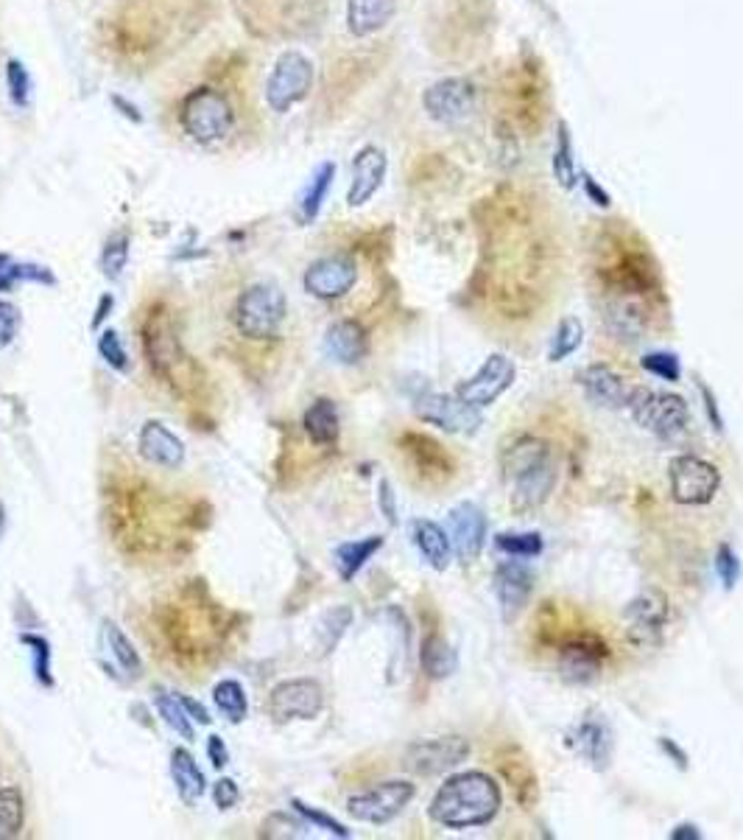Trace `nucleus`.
Masks as SVG:
<instances>
[{
  "label": "nucleus",
  "mask_w": 743,
  "mask_h": 840,
  "mask_svg": "<svg viewBox=\"0 0 743 840\" xmlns=\"http://www.w3.org/2000/svg\"><path fill=\"white\" fill-rule=\"evenodd\" d=\"M388 171V157L381 146L375 143H367L356 152L352 157V180L350 191H347V205L361 208L367 205L369 199L381 191L383 180H386Z\"/></svg>",
  "instance_id": "4be33fe9"
},
{
  "label": "nucleus",
  "mask_w": 743,
  "mask_h": 840,
  "mask_svg": "<svg viewBox=\"0 0 743 840\" xmlns=\"http://www.w3.org/2000/svg\"><path fill=\"white\" fill-rule=\"evenodd\" d=\"M567 743L576 750L578 757L585 759L592 770H607L612 765V732L610 725L598 718H585L576 723L567 734Z\"/></svg>",
  "instance_id": "b1692460"
},
{
  "label": "nucleus",
  "mask_w": 743,
  "mask_h": 840,
  "mask_svg": "<svg viewBox=\"0 0 743 840\" xmlns=\"http://www.w3.org/2000/svg\"><path fill=\"white\" fill-rule=\"evenodd\" d=\"M610 659V648L598 639L596 634L573 636L560 648V659H556V670H560L562 681L573 684V687H587L592 681L601 678L603 664Z\"/></svg>",
  "instance_id": "4468645a"
},
{
  "label": "nucleus",
  "mask_w": 743,
  "mask_h": 840,
  "mask_svg": "<svg viewBox=\"0 0 743 840\" xmlns=\"http://www.w3.org/2000/svg\"><path fill=\"white\" fill-rule=\"evenodd\" d=\"M324 709V689L313 678L283 681L268 695V718L274 723H293V720H313Z\"/></svg>",
  "instance_id": "ddd939ff"
},
{
  "label": "nucleus",
  "mask_w": 743,
  "mask_h": 840,
  "mask_svg": "<svg viewBox=\"0 0 743 840\" xmlns=\"http://www.w3.org/2000/svg\"><path fill=\"white\" fill-rule=\"evenodd\" d=\"M576 381L592 404L603 406V410H626V404H630L632 387L626 384V379L615 367L601 365V362L587 365L585 370H578Z\"/></svg>",
  "instance_id": "5701e85b"
},
{
  "label": "nucleus",
  "mask_w": 743,
  "mask_h": 840,
  "mask_svg": "<svg viewBox=\"0 0 743 840\" xmlns=\"http://www.w3.org/2000/svg\"><path fill=\"white\" fill-rule=\"evenodd\" d=\"M352 623V611L347 605H338V608L327 611L322 616V623H319V648L322 653H331L338 642H341V636L347 634Z\"/></svg>",
  "instance_id": "79ce46f5"
},
{
  "label": "nucleus",
  "mask_w": 743,
  "mask_h": 840,
  "mask_svg": "<svg viewBox=\"0 0 743 840\" xmlns=\"http://www.w3.org/2000/svg\"><path fill=\"white\" fill-rule=\"evenodd\" d=\"M470 757V743L458 734L417 740L406 748V768L417 777H442Z\"/></svg>",
  "instance_id": "f8f14e48"
},
{
  "label": "nucleus",
  "mask_w": 743,
  "mask_h": 840,
  "mask_svg": "<svg viewBox=\"0 0 743 840\" xmlns=\"http://www.w3.org/2000/svg\"><path fill=\"white\" fill-rule=\"evenodd\" d=\"M503 804L501 784L483 770H462L439 784L428 818L445 829H481L498 818Z\"/></svg>",
  "instance_id": "f03ea898"
},
{
  "label": "nucleus",
  "mask_w": 743,
  "mask_h": 840,
  "mask_svg": "<svg viewBox=\"0 0 743 840\" xmlns=\"http://www.w3.org/2000/svg\"><path fill=\"white\" fill-rule=\"evenodd\" d=\"M171 779L173 788H177L179 798H182L188 807L202 802L204 790H207V782H204V773L199 768V762L193 759L191 750L184 748H173L171 750Z\"/></svg>",
  "instance_id": "c756f323"
},
{
  "label": "nucleus",
  "mask_w": 743,
  "mask_h": 840,
  "mask_svg": "<svg viewBox=\"0 0 743 840\" xmlns=\"http://www.w3.org/2000/svg\"><path fill=\"white\" fill-rule=\"evenodd\" d=\"M137 449H141L143 460L159 465V469H179L184 462V443L159 421H148L143 426L141 437H137Z\"/></svg>",
  "instance_id": "a878e982"
},
{
  "label": "nucleus",
  "mask_w": 743,
  "mask_h": 840,
  "mask_svg": "<svg viewBox=\"0 0 743 840\" xmlns=\"http://www.w3.org/2000/svg\"><path fill=\"white\" fill-rule=\"evenodd\" d=\"M668 480H671V499L685 507L710 505L721 488V471L712 462L693 454L673 457L668 465Z\"/></svg>",
  "instance_id": "6e6552de"
},
{
  "label": "nucleus",
  "mask_w": 743,
  "mask_h": 840,
  "mask_svg": "<svg viewBox=\"0 0 743 840\" xmlns=\"http://www.w3.org/2000/svg\"><path fill=\"white\" fill-rule=\"evenodd\" d=\"M582 342H585V326H582V320H578V317H565V320L556 326V334H553L551 340L548 359L551 362L567 359V356H573V353L582 347Z\"/></svg>",
  "instance_id": "58836bf2"
},
{
  "label": "nucleus",
  "mask_w": 743,
  "mask_h": 840,
  "mask_svg": "<svg viewBox=\"0 0 743 840\" xmlns=\"http://www.w3.org/2000/svg\"><path fill=\"white\" fill-rule=\"evenodd\" d=\"M207 757H211L213 768H224V765H229V748L224 745V740L218 737V734L207 737Z\"/></svg>",
  "instance_id": "bf43d9fd"
},
{
  "label": "nucleus",
  "mask_w": 743,
  "mask_h": 840,
  "mask_svg": "<svg viewBox=\"0 0 743 840\" xmlns=\"http://www.w3.org/2000/svg\"><path fill=\"white\" fill-rule=\"evenodd\" d=\"M414 795H417V788L408 779H388V782L375 784L363 793L350 795L347 813L361 824L386 827L414 802Z\"/></svg>",
  "instance_id": "1a4fd4ad"
},
{
  "label": "nucleus",
  "mask_w": 743,
  "mask_h": 840,
  "mask_svg": "<svg viewBox=\"0 0 743 840\" xmlns=\"http://www.w3.org/2000/svg\"><path fill=\"white\" fill-rule=\"evenodd\" d=\"M20 642L32 650L34 678H37L43 687L51 689L53 687V670H51V644H48V639H43V636H37V634H23L20 636Z\"/></svg>",
  "instance_id": "c03bdc74"
},
{
  "label": "nucleus",
  "mask_w": 743,
  "mask_h": 840,
  "mask_svg": "<svg viewBox=\"0 0 743 840\" xmlns=\"http://www.w3.org/2000/svg\"><path fill=\"white\" fill-rule=\"evenodd\" d=\"M313 87V62L299 51H286L268 73L266 104L274 113H288L297 107Z\"/></svg>",
  "instance_id": "9d476101"
},
{
  "label": "nucleus",
  "mask_w": 743,
  "mask_h": 840,
  "mask_svg": "<svg viewBox=\"0 0 743 840\" xmlns=\"http://www.w3.org/2000/svg\"><path fill=\"white\" fill-rule=\"evenodd\" d=\"M179 123L184 135L196 143H218L232 132L236 127V113L232 104L216 87H196L179 104Z\"/></svg>",
  "instance_id": "20e7f679"
},
{
  "label": "nucleus",
  "mask_w": 743,
  "mask_h": 840,
  "mask_svg": "<svg viewBox=\"0 0 743 840\" xmlns=\"http://www.w3.org/2000/svg\"><path fill=\"white\" fill-rule=\"evenodd\" d=\"M302 426H305V435L311 437V443L336 446L338 435H341V417H338L336 401H331V398H316L305 410Z\"/></svg>",
  "instance_id": "c85d7f7f"
},
{
  "label": "nucleus",
  "mask_w": 743,
  "mask_h": 840,
  "mask_svg": "<svg viewBox=\"0 0 743 840\" xmlns=\"http://www.w3.org/2000/svg\"><path fill=\"white\" fill-rule=\"evenodd\" d=\"M397 12V0H347V28L363 39L383 32Z\"/></svg>",
  "instance_id": "cd10ccee"
},
{
  "label": "nucleus",
  "mask_w": 743,
  "mask_h": 840,
  "mask_svg": "<svg viewBox=\"0 0 743 840\" xmlns=\"http://www.w3.org/2000/svg\"><path fill=\"white\" fill-rule=\"evenodd\" d=\"M501 770L503 779L515 790L517 802H520L523 807H531V804L537 802V795H540V788H537V777H534L528 759L523 757L517 748H506L501 754Z\"/></svg>",
  "instance_id": "7c9ffc66"
},
{
  "label": "nucleus",
  "mask_w": 743,
  "mask_h": 840,
  "mask_svg": "<svg viewBox=\"0 0 743 840\" xmlns=\"http://www.w3.org/2000/svg\"><path fill=\"white\" fill-rule=\"evenodd\" d=\"M154 706H157L159 718L168 723V729H173L182 740H193L191 714L184 712V706L179 703L177 695H168L166 689H157V693H154Z\"/></svg>",
  "instance_id": "ea45409f"
},
{
  "label": "nucleus",
  "mask_w": 743,
  "mask_h": 840,
  "mask_svg": "<svg viewBox=\"0 0 743 840\" xmlns=\"http://www.w3.org/2000/svg\"><path fill=\"white\" fill-rule=\"evenodd\" d=\"M411 541L414 546L420 549L422 560H426L431 569L445 571L453 560V544L451 535H447L445 527H439L431 519H417L411 521Z\"/></svg>",
  "instance_id": "bb28decb"
},
{
  "label": "nucleus",
  "mask_w": 743,
  "mask_h": 840,
  "mask_svg": "<svg viewBox=\"0 0 743 840\" xmlns=\"http://www.w3.org/2000/svg\"><path fill=\"white\" fill-rule=\"evenodd\" d=\"M3 524H7V516H3V507H0V535H3Z\"/></svg>",
  "instance_id": "338daca9"
},
{
  "label": "nucleus",
  "mask_w": 743,
  "mask_h": 840,
  "mask_svg": "<svg viewBox=\"0 0 743 840\" xmlns=\"http://www.w3.org/2000/svg\"><path fill=\"white\" fill-rule=\"evenodd\" d=\"M420 664H422V673H426L431 681H445L456 673L458 655L445 636L428 634L426 639H422Z\"/></svg>",
  "instance_id": "2f4dec72"
},
{
  "label": "nucleus",
  "mask_w": 743,
  "mask_h": 840,
  "mask_svg": "<svg viewBox=\"0 0 743 840\" xmlns=\"http://www.w3.org/2000/svg\"><path fill=\"white\" fill-rule=\"evenodd\" d=\"M308 827H311V824H308L305 818L297 821V818H288V813H274L268 815L266 824H263V838H305Z\"/></svg>",
  "instance_id": "09e8293b"
},
{
  "label": "nucleus",
  "mask_w": 743,
  "mask_h": 840,
  "mask_svg": "<svg viewBox=\"0 0 743 840\" xmlns=\"http://www.w3.org/2000/svg\"><path fill=\"white\" fill-rule=\"evenodd\" d=\"M598 289L603 297V320L618 340H643L657 317L662 283L651 252L630 245L626 236H612L598 261Z\"/></svg>",
  "instance_id": "f257e3e1"
},
{
  "label": "nucleus",
  "mask_w": 743,
  "mask_h": 840,
  "mask_svg": "<svg viewBox=\"0 0 743 840\" xmlns=\"http://www.w3.org/2000/svg\"><path fill=\"white\" fill-rule=\"evenodd\" d=\"M383 546V535H369V539L361 541H344V544L336 546L333 552V560H336V569L341 575V580H356L358 571L372 560L375 552H381Z\"/></svg>",
  "instance_id": "473e14b6"
},
{
  "label": "nucleus",
  "mask_w": 743,
  "mask_h": 840,
  "mask_svg": "<svg viewBox=\"0 0 743 840\" xmlns=\"http://www.w3.org/2000/svg\"><path fill=\"white\" fill-rule=\"evenodd\" d=\"M129 236L127 233H112V236L107 238V245H104L101 250V272L104 277H109V281H118V277L123 275V270H127V263H129Z\"/></svg>",
  "instance_id": "37998d69"
},
{
  "label": "nucleus",
  "mask_w": 743,
  "mask_h": 840,
  "mask_svg": "<svg viewBox=\"0 0 743 840\" xmlns=\"http://www.w3.org/2000/svg\"><path fill=\"white\" fill-rule=\"evenodd\" d=\"M112 306H115V297L112 295H104L101 300H98L96 317H93V328H98L104 320H107V315H109V311H112Z\"/></svg>",
  "instance_id": "0e129e2a"
},
{
  "label": "nucleus",
  "mask_w": 743,
  "mask_h": 840,
  "mask_svg": "<svg viewBox=\"0 0 743 840\" xmlns=\"http://www.w3.org/2000/svg\"><path fill=\"white\" fill-rule=\"evenodd\" d=\"M626 410L632 412V417L643 429L651 431L660 440H676L691 426V406H687L685 398L673 395V392L632 387Z\"/></svg>",
  "instance_id": "423d86ee"
},
{
  "label": "nucleus",
  "mask_w": 743,
  "mask_h": 840,
  "mask_svg": "<svg viewBox=\"0 0 743 840\" xmlns=\"http://www.w3.org/2000/svg\"><path fill=\"white\" fill-rule=\"evenodd\" d=\"M660 748L666 750V757L671 759L673 765H680V770H687V754L680 748V745L673 743V740L668 737H660Z\"/></svg>",
  "instance_id": "680f3d73"
},
{
  "label": "nucleus",
  "mask_w": 743,
  "mask_h": 840,
  "mask_svg": "<svg viewBox=\"0 0 743 840\" xmlns=\"http://www.w3.org/2000/svg\"><path fill=\"white\" fill-rule=\"evenodd\" d=\"M400 449L422 480L447 482L456 474V460L451 457V451L422 431H406L400 437Z\"/></svg>",
  "instance_id": "6ab92c4d"
},
{
  "label": "nucleus",
  "mask_w": 743,
  "mask_h": 840,
  "mask_svg": "<svg viewBox=\"0 0 743 840\" xmlns=\"http://www.w3.org/2000/svg\"><path fill=\"white\" fill-rule=\"evenodd\" d=\"M179 703L184 706V712L191 714V720H199L202 725H211V714H207V709H204L202 703H196L193 698H188V695H179Z\"/></svg>",
  "instance_id": "052dcab7"
},
{
  "label": "nucleus",
  "mask_w": 743,
  "mask_h": 840,
  "mask_svg": "<svg viewBox=\"0 0 743 840\" xmlns=\"http://www.w3.org/2000/svg\"><path fill=\"white\" fill-rule=\"evenodd\" d=\"M333 180H336V163H322V166L316 168V174L311 177V182H308L302 199H299V218H302V222H313V218L319 216L324 199L331 193Z\"/></svg>",
  "instance_id": "72a5a7b5"
},
{
  "label": "nucleus",
  "mask_w": 743,
  "mask_h": 840,
  "mask_svg": "<svg viewBox=\"0 0 743 840\" xmlns=\"http://www.w3.org/2000/svg\"><path fill=\"white\" fill-rule=\"evenodd\" d=\"M324 353L338 365H358L367 359L369 353V334L367 328L358 320H336L327 331H324Z\"/></svg>",
  "instance_id": "393cba45"
},
{
  "label": "nucleus",
  "mask_w": 743,
  "mask_h": 840,
  "mask_svg": "<svg viewBox=\"0 0 743 840\" xmlns=\"http://www.w3.org/2000/svg\"><path fill=\"white\" fill-rule=\"evenodd\" d=\"M534 591V571L520 558L503 560L495 569V594L506 623H515Z\"/></svg>",
  "instance_id": "412c9836"
},
{
  "label": "nucleus",
  "mask_w": 743,
  "mask_h": 840,
  "mask_svg": "<svg viewBox=\"0 0 743 840\" xmlns=\"http://www.w3.org/2000/svg\"><path fill=\"white\" fill-rule=\"evenodd\" d=\"M238 798H241V790H238V784L232 782V779H218V782L213 784V802H216L218 809H232L238 804Z\"/></svg>",
  "instance_id": "864d4df0"
},
{
  "label": "nucleus",
  "mask_w": 743,
  "mask_h": 840,
  "mask_svg": "<svg viewBox=\"0 0 743 840\" xmlns=\"http://www.w3.org/2000/svg\"><path fill=\"white\" fill-rule=\"evenodd\" d=\"M291 807H293V813L302 815V818H305V821L311 824L313 829H324V832L333 835V838H344V840L352 838L350 829L344 827L341 821H336V818H333V815L322 813V809L311 807V804H305V802H299V798H293Z\"/></svg>",
  "instance_id": "a18cd8bd"
},
{
  "label": "nucleus",
  "mask_w": 743,
  "mask_h": 840,
  "mask_svg": "<svg viewBox=\"0 0 743 840\" xmlns=\"http://www.w3.org/2000/svg\"><path fill=\"white\" fill-rule=\"evenodd\" d=\"M112 102L118 104V107H123V116H127V118H134V121H141V116H137V109H134V107H127V104H123V98L115 96Z\"/></svg>",
  "instance_id": "69168bd1"
},
{
  "label": "nucleus",
  "mask_w": 743,
  "mask_h": 840,
  "mask_svg": "<svg viewBox=\"0 0 743 840\" xmlns=\"http://www.w3.org/2000/svg\"><path fill=\"white\" fill-rule=\"evenodd\" d=\"M517 379V367L515 362L503 356V353H492L487 356L481 367L472 372L470 379H464L462 384L456 387V395L462 398L464 404L476 406V410H487L508 390V387L515 384Z\"/></svg>",
  "instance_id": "dca6fc26"
},
{
  "label": "nucleus",
  "mask_w": 743,
  "mask_h": 840,
  "mask_svg": "<svg viewBox=\"0 0 743 840\" xmlns=\"http://www.w3.org/2000/svg\"><path fill=\"white\" fill-rule=\"evenodd\" d=\"M104 644H107L109 655L115 659V664L123 670V673L129 675V678H141L143 675V661L141 655H137V650H134V644L129 642L127 634H123L121 628L115 623H104Z\"/></svg>",
  "instance_id": "f704fd0d"
},
{
  "label": "nucleus",
  "mask_w": 743,
  "mask_h": 840,
  "mask_svg": "<svg viewBox=\"0 0 743 840\" xmlns=\"http://www.w3.org/2000/svg\"><path fill=\"white\" fill-rule=\"evenodd\" d=\"M716 571H718V580H721V585H724L727 591L735 589L738 580H741V575H743L741 558H738V552L732 549L730 544L718 546V552H716Z\"/></svg>",
  "instance_id": "8fccbe9b"
},
{
  "label": "nucleus",
  "mask_w": 743,
  "mask_h": 840,
  "mask_svg": "<svg viewBox=\"0 0 743 840\" xmlns=\"http://www.w3.org/2000/svg\"><path fill=\"white\" fill-rule=\"evenodd\" d=\"M447 535L462 564H472L487 541V516L472 501H462L447 513Z\"/></svg>",
  "instance_id": "aec40b11"
},
{
  "label": "nucleus",
  "mask_w": 743,
  "mask_h": 840,
  "mask_svg": "<svg viewBox=\"0 0 743 840\" xmlns=\"http://www.w3.org/2000/svg\"><path fill=\"white\" fill-rule=\"evenodd\" d=\"M478 87L464 76L439 79L422 93V107L436 123L456 127L476 113Z\"/></svg>",
  "instance_id": "9b49d317"
},
{
  "label": "nucleus",
  "mask_w": 743,
  "mask_h": 840,
  "mask_svg": "<svg viewBox=\"0 0 743 840\" xmlns=\"http://www.w3.org/2000/svg\"><path fill=\"white\" fill-rule=\"evenodd\" d=\"M640 367L662 381H680L682 379V365H680V356H676V353H668V351L646 353V356L640 359Z\"/></svg>",
  "instance_id": "49530a36"
},
{
  "label": "nucleus",
  "mask_w": 743,
  "mask_h": 840,
  "mask_svg": "<svg viewBox=\"0 0 743 840\" xmlns=\"http://www.w3.org/2000/svg\"><path fill=\"white\" fill-rule=\"evenodd\" d=\"M17 283H23L20 281V261L0 252V292H12Z\"/></svg>",
  "instance_id": "5fc2aeb1"
},
{
  "label": "nucleus",
  "mask_w": 743,
  "mask_h": 840,
  "mask_svg": "<svg viewBox=\"0 0 743 840\" xmlns=\"http://www.w3.org/2000/svg\"><path fill=\"white\" fill-rule=\"evenodd\" d=\"M98 353H101V359L107 362L112 370H118V372L129 370V353H127V347H123L118 331H112V328L101 331V336H98Z\"/></svg>",
  "instance_id": "de8ad7c7"
},
{
  "label": "nucleus",
  "mask_w": 743,
  "mask_h": 840,
  "mask_svg": "<svg viewBox=\"0 0 743 840\" xmlns=\"http://www.w3.org/2000/svg\"><path fill=\"white\" fill-rule=\"evenodd\" d=\"M501 471L508 501L517 513H531L546 505L560 480L551 446L537 435H523L512 440L501 454Z\"/></svg>",
  "instance_id": "7ed1b4c3"
},
{
  "label": "nucleus",
  "mask_w": 743,
  "mask_h": 840,
  "mask_svg": "<svg viewBox=\"0 0 743 840\" xmlns=\"http://www.w3.org/2000/svg\"><path fill=\"white\" fill-rule=\"evenodd\" d=\"M671 840H702L705 835H702V829L696 827V824H676V827L671 829V835H668Z\"/></svg>",
  "instance_id": "e2e57ef3"
},
{
  "label": "nucleus",
  "mask_w": 743,
  "mask_h": 840,
  "mask_svg": "<svg viewBox=\"0 0 743 840\" xmlns=\"http://www.w3.org/2000/svg\"><path fill=\"white\" fill-rule=\"evenodd\" d=\"M623 619H626V630L635 642L657 644L671 619V600L662 589H643L623 608Z\"/></svg>",
  "instance_id": "f3484780"
},
{
  "label": "nucleus",
  "mask_w": 743,
  "mask_h": 840,
  "mask_svg": "<svg viewBox=\"0 0 743 840\" xmlns=\"http://www.w3.org/2000/svg\"><path fill=\"white\" fill-rule=\"evenodd\" d=\"M553 177L565 191H573L582 180V171L576 166V157H573V141L571 132H567V123L560 121L556 127V146H553Z\"/></svg>",
  "instance_id": "c9c22d12"
},
{
  "label": "nucleus",
  "mask_w": 743,
  "mask_h": 840,
  "mask_svg": "<svg viewBox=\"0 0 743 840\" xmlns=\"http://www.w3.org/2000/svg\"><path fill=\"white\" fill-rule=\"evenodd\" d=\"M358 281V263L356 258L336 252V256H324L313 261L305 270L302 286L316 300H338L356 286Z\"/></svg>",
  "instance_id": "a211bd4d"
},
{
  "label": "nucleus",
  "mask_w": 743,
  "mask_h": 840,
  "mask_svg": "<svg viewBox=\"0 0 743 840\" xmlns=\"http://www.w3.org/2000/svg\"><path fill=\"white\" fill-rule=\"evenodd\" d=\"M213 700H216L218 712L229 720V723H241L249 714V700L243 687L236 678H227L213 687Z\"/></svg>",
  "instance_id": "4c0bfd02"
},
{
  "label": "nucleus",
  "mask_w": 743,
  "mask_h": 840,
  "mask_svg": "<svg viewBox=\"0 0 743 840\" xmlns=\"http://www.w3.org/2000/svg\"><path fill=\"white\" fill-rule=\"evenodd\" d=\"M143 347H146L152 370L157 372L159 379L166 381L168 387H173L177 392H184L193 384L196 365H193L191 356L179 345L168 317L154 315L152 311V317H148L146 322V331H143Z\"/></svg>",
  "instance_id": "39448f33"
},
{
  "label": "nucleus",
  "mask_w": 743,
  "mask_h": 840,
  "mask_svg": "<svg viewBox=\"0 0 743 840\" xmlns=\"http://www.w3.org/2000/svg\"><path fill=\"white\" fill-rule=\"evenodd\" d=\"M286 320V295L274 283H252L236 303V328L241 336L263 342L277 336Z\"/></svg>",
  "instance_id": "0eeeda50"
},
{
  "label": "nucleus",
  "mask_w": 743,
  "mask_h": 840,
  "mask_svg": "<svg viewBox=\"0 0 743 840\" xmlns=\"http://www.w3.org/2000/svg\"><path fill=\"white\" fill-rule=\"evenodd\" d=\"M20 331V311L14 303L0 300V351L14 342Z\"/></svg>",
  "instance_id": "603ef678"
},
{
  "label": "nucleus",
  "mask_w": 743,
  "mask_h": 840,
  "mask_svg": "<svg viewBox=\"0 0 743 840\" xmlns=\"http://www.w3.org/2000/svg\"><path fill=\"white\" fill-rule=\"evenodd\" d=\"M495 549L508 555V558H540L546 544L540 533H501L495 539Z\"/></svg>",
  "instance_id": "a19ab883"
},
{
  "label": "nucleus",
  "mask_w": 743,
  "mask_h": 840,
  "mask_svg": "<svg viewBox=\"0 0 743 840\" xmlns=\"http://www.w3.org/2000/svg\"><path fill=\"white\" fill-rule=\"evenodd\" d=\"M26 824V802L17 788H0V840H12Z\"/></svg>",
  "instance_id": "e433bc0d"
},
{
  "label": "nucleus",
  "mask_w": 743,
  "mask_h": 840,
  "mask_svg": "<svg viewBox=\"0 0 743 840\" xmlns=\"http://www.w3.org/2000/svg\"><path fill=\"white\" fill-rule=\"evenodd\" d=\"M582 186H585L587 199H590V202H596L598 208H603V211H607V208L612 205L610 191H603V186L596 180V177H592V174H582Z\"/></svg>",
  "instance_id": "6e6d98bb"
},
{
  "label": "nucleus",
  "mask_w": 743,
  "mask_h": 840,
  "mask_svg": "<svg viewBox=\"0 0 743 840\" xmlns=\"http://www.w3.org/2000/svg\"><path fill=\"white\" fill-rule=\"evenodd\" d=\"M414 412L420 421L436 426V429L447 431V435H476L481 429L483 417L478 415L476 406L464 404L462 398L453 392H426L414 401Z\"/></svg>",
  "instance_id": "2eb2a0df"
},
{
  "label": "nucleus",
  "mask_w": 743,
  "mask_h": 840,
  "mask_svg": "<svg viewBox=\"0 0 743 840\" xmlns=\"http://www.w3.org/2000/svg\"><path fill=\"white\" fill-rule=\"evenodd\" d=\"M7 84L9 96L17 107H26L28 98H32V76H28L26 64L17 62V59H9L7 64Z\"/></svg>",
  "instance_id": "3c124183"
},
{
  "label": "nucleus",
  "mask_w": 743,
  "mask_h": 840,
  "mask_svg": "<svg viewBox=\"0 0 743 840\" xmlns=\"http://www.w3.org/2000/svg\"><path fill=\"white\" fill-rule=\"evenodd\" d=\"M378 501H381V510L392 524H397V501H394V490L388 485V480H381L378 485Z\"/></svg>",
  "instance_id": "4d7b16f0"
},
{
  "label": "nucleus",
  "mask_w": 743,
  "mask_h": 840,
  "mask_svg": "<svg viewBox=\"0 0 743 840\" xmlns=\"http://www.w3.org/2000/svg\"><path fill=\"white\" fill-rule=\"evenodd\" d=\"M699 392H702V398H705V412H707V417H710L712 429L721 431L724 429V417H721V412H718L716 395H712V390L707 384H699Z\"/></svg>",
  "instance_id": "13d9d810"
}]
</instances>
